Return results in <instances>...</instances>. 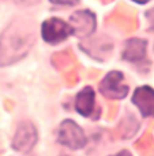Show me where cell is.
Returning a JSON list of instances; mask_svg holds the SVG:
<instances>
[{
    "mask_svg": "<svg viewBox=\"0 0 154 156\" xmlns=\"http://www.w3.org/2000/svg\"><path fill=\"white\" fill-rule=\"evenodd\" d=\"M36 141H37V130H36L34 125L30 122H22L14 136L13 148L18 152L28 154L36 145Z\"/></svg>",
    "mask_w": 154,
    "mask_h": 156,
    "instance_id": "5",
    "label": "cell"
},
{
    "mask_svg": "<svg viewBox=\"0 0 154 156\" xmlns=\"http://www.w3.org/2000/svg\"><path fill=\"white\" fill-rule=\"evenodd\" d=\"M34 44V34L28 25H10L0 37V65L21 60Z\"/></svg>",
    "mask_w": 154,
    "mask_h": 156,
    "instance_id": "1",
    "label": "cell"
},
{
    "mask_svg": "<svg viewBox=\"0 0 154 156\" xmlns=\"http://www.w3.org/2000/svg\"><path fill=\"white\" fill-rule=\"evenodd\" d=\"M70 26L77 37H87L96 29V16L90 11H78L71 15Z\"/></svg>",
    "mask_w": 154,
    "mask_h": 156,
    "instance_id": "6",
    "label": "cell"
},
{
    "mask_svg": "<svg viewBox=\"0 0 154 156\" xmlns=\"http://www.w3.org/2000/svg\"><path fill=\"white\" fill-rule=\"evenodd\" d=\"M71 34V26L57 18H51V19L45 20L42 25V38L48 44H59L67 40L68 35Z\"/></svg>",
    "mask_w": 154,
    "mask_h": 156,
    "instance_id": "4",
    "label": "cell"
},
{
    "mask_svg": "<svg viewBox=\"0 0 154 156\" xmlns=\"http://www.w3.org/2000/svg\"><path fill=\"white\" fill-rule=\"evenodd\" d=\"M21 2H30V3H34V2H37V0H21Z\"/></svg>",
    "mask_w": 154,
    "mask_h": 156,
    "instance_id": "15",
    "label": "cell"
},
{
    "mask_svg": "<svg viewBox=\"0 0 154 156\" xmlns=\"http://www.w3.org/2000/svg\"><path fill=\"white\" fill-rule=\"evenodd\" d=\"M146 57V41L139 38H132L126 42L123 58L131 62H138Z\"/></svg>",
    "mask_w": 154,
    "mask_h": 156,
    "instance_id": "8",
    "label": "cell"
},
{
    "mask_svg": "<svg viewBox=\"0 0 154 156\" xmlns=\"http://www.w3.org/2000/svg\"><path fill=\"white\" fill-rule=\"evenodd\" d=\"M132 2H135V3H139V4H145V3H149L150 0H132Z\"/></svg>",
    "mask_w": 154,
    "mask_h": 156,
    "instance_id": "14",
    "label": "cell"
},
{
    "mask_svg": "<svg viewBox=\"0 0 154 156\" xmlns=\"http://www.w3.org/2000/svg\"><path fill=\"white\" fill-rule=\"evenodd\" d=\"M57 141L71 149H79L86 145L87 139L82 129L78 126L74 121L68 119V121H64L59 126Z\"/></svg>",
    "mask_w": 154,
    "mask_h": 156,
    "instance_id": "2",
    "label": "cell"
},
{
    "mask_svg": "<svg viewBox=\"0 0 154 156\" xmlns=\"http://www.w3.org/2000/svg\"><path fill=\"white\" fill-rule=\"evenodd\" d=\"M138 128H139L138 121L134 118V115L128 114V115H127L126 118L122 121V124H120V126H119L120 136L124 137V139H127V137H131L132 134L138 130Z\"/></svg>",
    "mask_w": 154,
    "mask_h": 156,
    "instance_id": "11",
    "label": "cell"
},
{
    "mask_svg": "<svg viewBox=\"0 0 154 156\" xmlns=\"http://www.w3.org/2000/svg\"><path fill=\"white\" fill-rule=\"evenodd\" d=\"M100 91L108 99H123L128 94V87L123 84V75L113 71L100 83Z\"/></svg>",
    "mask_w": 154,
    "mask_h": 156,
    "instance_id": "3",
    "label": "cell"
},
{
    "mask_svg": "<svg viewBox=\"0 0 154 156\" xmlns=\"http://www.w3.org/2000/svg\"><path fill=\"white\" fill-rule=\"evenodd\" d=\"M87 53H90L93 57H96V58H100V56H102L104 53L109 52L111 49H112V44L109 42V41H107L105 42V38H97V40L94 41H90L89 44H87Z\"/></svg>",
    "mask_w": 154,
    "mask_h": 156,
    "instance_id": "10",
    "label": "cell"
},
{
    "mask_svg": "<svg viewBox=\"0 0 154 156\" xmlns=\"http://www.w3.org/2000/svg\"><path fill=\"white\" fill-rule=\"evenodd\" d=\"M51 2L57 5H75L79 0H51Z\"/></svg>",
    "mask_w": 154,
    "mask_h": 156,
    "instance_id": "12",
    "label": "cell"
},
{
    "mask_svg": "<svg viewBox=\"0 0 154 156\" xmlns=\"http://www.w3.org/2000/svg\"><path fill=\"white\" fill-rule=\"evenodd\" d=\"M94 105H96L94 91H93L92 87H85L82 91L77 95V101H75V107H77L78 113L85 117L92 115L93 112H94Z\"/></svg>",
    "mask_w": 154,
    "mask_h": 156,
    "instance_id": "9",
    "label": "cell"
},
{
    "mask_svg": "<svg viewBox=\"0 0 154 156\" xmlns=\"http://www.w3.org/2000/svg\"><path fill=\"white\" fill-rule=\"evenodd\" d=\"M113 156H131V155H130L127 151H122V152H119L117 155H113Z\"/></svg>",
    "mask_w": 154,
    "mask_h": 156,
    "instance_id": "13",
    "label": "cell"
},
{
    "mask_svg": "<svg viewBox=\"0 0 154 156\" xmlns=\"http://www.w3.org/2000/svg\"><path fill=\"white\" fill-rule=\"evenodd\" d=\"M132 103L139 107L143 117H154V90L150 87H139L132 95Z\"/></svg>",
    "mask_w": 154,
    "mask_h": 156,
    "instance_id": "7",
    "label": "cell"
}]
</instances>
